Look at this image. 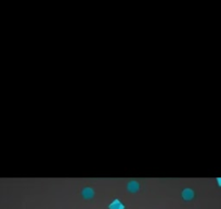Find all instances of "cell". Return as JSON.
Segmentation results:
<instances>
[{"mask_svg":"<svg viewBox=\"0 0 221 209\" xmlns=\"http://www.w3.org/2000/svg\"><path fill=\"white\" fill-rule=\"evenodd\" d=\"M140 189V183L138 181H130L127 184V189L130 193H137Z\"/></svg>","mask_w":221,"mask_h":209,"instance_id":"3957f363","label":"cell"},{"mask_svg":"<svg viewBox=\"0 0 221 209\" xmlns=\"http://www.w3.org/2000/svg\"><path fill=\"white\" fill-rule=\"evenodd\" d=\"M108 209H125V205L119 201V199H114L108 205Z\"/></svg>","mask_w":221,"mask_h":209,"instance_id":"277c9868","label":"cell"},{"mask_svg":"<svg viewBox=\"0 0 221 209\" xmlns=\"http://www.w3.org/2000/svg\"><path fill=\"white\" fill-rule=\"evenodd\" d=\"M194 191L190 187H185V189L182 191V198H183L184 201H192L193 198H194Z\"/></svg>","mask_w":221,"mask_h":209,"instance_id":"6da1fadb","label":"cell"},{"mask_svg":"<svg viewBox=\"0 0 221 209\" xmlns=\"http://www.w3.org/2000/svg\"><path fill=\"white\" fill-rule=\"evenodd\" d=\"M217 182H218V185L221 186V178H218L217 179Z\"/></svg>","mask_w":221,"mask_h":209,"instance_id":"5b68a950","label":"cell"},{"mask_svg":"<svg viewBox=\"0 0 221 209\" xmlns=\"http://www.w3.org/2000/svg\"><path fill=\"white\" fill-rule=\"evenodd\" d=\"M94 189H92V187H85V189H82L81 191V195L82 197L86 198V199H91V198L94 197Z\"/></svg>","mask_w":221,"mask_h":209,"instance_id":"7a4b0ae2","label":"cell"}]
</instances>
